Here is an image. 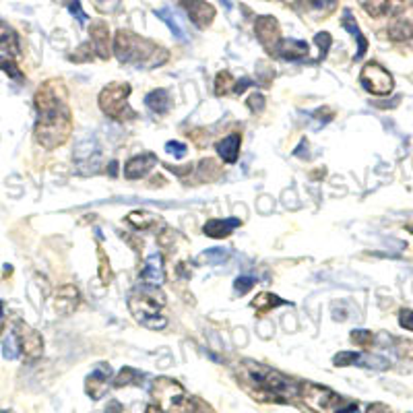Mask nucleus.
I'll return each instance as SVG.
<instances>
[{
    "mask_svg": "<svg viewBox=\"0 0 413 413\" xmlns=\"http://www.w3.org/2000/svg\"><path fill=\"white\" fill-rule=\"evenodd\" d=\"M38 124L36 141L43 149H56L71 137V112L67 106V91L62 81H48L36 93Z\"/></svg>",
    "mask_w": 413,
    "mask_h": 413,
    "instance_id": "1",
    "label": "nucleus"
},
{
    "mask_svg": "<svg viewBox=\"0 0 413 413\" xmlns=\"http://www.w3.org/2000/svg\"><path fill=\"white\" fill-rule=\"evenodd\" d=\"M114 54L120 62L135 65L139 69H153L168 60V52L149 39L139 38L133 32L120 29L114 39Z\"/></svg>",
    "mask_w": 413,
    "mask_h": 413,
    "instance_id": "2",
    "label": "nucleus"
},
{
    "mask_svg": "<svg viewBox=\"0 0 413 413\" xmlns=\"http://www.w3.org/2000/svg\"><path fill=\"white\" fill-rule=\"evenodd\" d=\"M151 393L159 401V409L163 413H198L196 401L190 399L182 384L172 378L155 380Z\"/></svg>",
    "mask_w": 413,
    "mask_h": 413,
    "instance_id": "3",
    "label": "nucleus"
},
{
    "mask_svg": "<svg viewBox=\"0 0 413 413\" xmlns=\"http://www.w3.org/2000/svg\"><path fill=\"white\" fill-rule=\"evenodd\" d=\"M157 290L159 287H149L147 285L145 292L135 294L130 298V304H128L133 316L141 325H145L147 329H155V331H159V329H163L168 325V320L159 314V308L163 306V294L157 292Z\"/></svg>",
    "mask_w": 413,
    "mask_h": 413,
    "instance_id": "4",
    "label": "nucleus"
},
{
    "mask_svg": "<svg viewBox=\"0 0 413 413\" xmlns=\"http://www.w3.org/2000/svg\"><path fill=\"white\" fill-rule=\"evenodd\" d=\"M246 370H248L250 380L273 399L283 401V399H290L298 393L296 384L290 378H285L283 374H279L266 366H261L257 362H246Z\"/></svg>",
    "mask_w": 413,
    "mask_h": 413,
    "instance_id": "5",
    "label": "nucleus"
},
{
    "mask_svg": "<svg viewBox=\"0 0 413 413\" xmlns=\"http://www.w3.org/2000/svg\"><path fill=\"white\" fill-rule=\"evenodd\" d=\"M302 399L308 407L320 413H353L358 405L353 401H347L335 395L331 388L318 386V384H304L300 388Z\"/></svg>",
    "mask_w": 413,
    "mask_h": 413,
    "instance_id": "6",
    "label": "nucleus"
},
{
    "mask_svg": "<svg viewBox=\"0 0 413 413\" xmlns=\"http://www.w3.org/2000/svg\"><path fill=\"white\" fill-rule=\"evenodd\" d=\"M130 95V85L128 83H112L106 89H102L100 93V108L104 110L106 116H110L114 120H130L137 118V112L126 104Z\"/></svg>",
    "mask_w": 413,
    "mask_h": 413,
    "instance_id": "7",
    "label": "nucleus"
},
{
    "mask_svg": "<svg viewBox=\"0 0 413 413\" xmlns=\"http://www.w3.org/2000/svg\"><path fill=\"white\" fill-rule=\"evenodd\" d=\"M360 83L362 87L368 91V93H374V95H388L395 87V81H393V75L376 65V62H368L364 69H362V75H360Z\"/></svg>",
    "mask_w": 413,
    "mask_h": 413,
    "instance_id": "8",
    "label": "nucleus"
},
{
    "mask_svg": "<svg viewBox=\"0 0 413 413\" xmlns=\"http://www.w3.org/2000/svg\"><path fill=\"white\" fill-rule=\"evenodd\" d=\"M388 36L395 41L413 38V0H405L393 15L388 23Z\"/></svg>",
    "mask_w": 413,
    "mask_h": 413,
    "instance_id": "9",
    "label": "nucleus"
},
{
    "mask_svg": "<svg viewBox=\"0 0 413 413\" xmlns=\"http://www.w3.org/2000/svg\"><path fill=\"white\" fill-rule=\"evenodd\" d=\"M255 32H257V38L261 41L264 50L269 54H277V48L281 43V32H279V23L275 17H259L257 19V25H255Z\"/></svg>",
    "mask_w": 413,
    "mask_h": 413,
    "instance_id": "10",
    "label": "nucleus"
},
{
    "mask_svg": "<svg viewBox=\"0 0 413 413\" xmlns=\"http://www.w3.org/2000/svg\"><path fill=\"white\" fill-rule=\"evenodd\" d=\"M17 343H19L21 351L29 360H36L43 351V339H41V335L36 329H32L29 325H25V323L17 325Z\"/></svg>",
    "mask_w": 413,
    "mask_h": 413,
    "instance_id": "11",
    "label": "nucleus"
},
{
    "mask_svg": "<svg viewBox=\"0 0 413 413\" xmlns=\"http://www.w3.org/2000/svg\"><path fill=\"white\" fill-rule=\"evenodd\" d=\"M182 6L187 8L190 21L201 29H207L215 19V8L205 0H182Z\"/></svg>",
    "mask_w": 413,
    "mask_h": 413,
    "instance_id": "12",
    "label": "nucleus"
},
{
    "mask_svg": "<svg viewBox=\"0 0 413 413\" xmlns=\"http://www.w3.org/2000/svg\"><path fill=\"white\" fill-rule=\"evenodd\" d=\"M112 376V368L108 364H100L85 380V391L91 399H102L108 391V382Z\"/></svg>",
    "mask_w": 413,
    "mask_h": 413,
    "instance_id": "13",
    "label": "nucleus"
},
{
    "mask_svg": "<svg viewBox=\"0 0 413 413\" xmlns=\"http://www.w3.org/2000/svg\"><path fill=\"white\" fill-rule=\"evenodd\" d=\"M157 163V157L153 153H141V155H135L126 161L124 165V176L128 180H139L143 176H147L153 165Z\"/></svg>",
    "mask_w": 413,
    "mask_h": 413,
    "instance_id": "14",
    "label": "nucleus"
},
{
    "mask_svg": "<svg viewBox=\"0 0 413 413\" xmlns=\"http://www.w3.org/2000/svg\"><path fill=\"white\" fill-rule=\"evenodd\" d=\"M141 281L149 287H159L163 283V259L159 252H153L145 259V266L141 271Z\"/></svg>",
    "mask_w": 413,
    "mask_h": 413,
    "instance_id": "15",
    "label": "nucleus"
},
{
    "mask_svg": "<svg viewBox=\"0 0 413 413\" xmlns=\"http://www.w3.org/2000/svg\"><path fill=\"white\" fill-rule=\"evenodd\" d=\"M81 294L75 285H62L54 296V310L56 314H73L79 306Z\"/></svg>",
    "mask_w": 413,
    "mask_h": 413,
    "instance_id": "16",
    "label": "nucleus"
},
{
    "mask_svg": "<svg viewBox=\"0 0 413 413\" xmlns=\"http://www.w3.org/2000/svg\"><path fill=\"white\" fill-rule=\"evenodd\" d=\"M91 34V43H93V50L102 56V58H110V29L104 21H97L91 25L89 29Z\"/></svg>",
    "mask_w": 413,
    "mask_h": 413,
    "instance_id": "17",
    "label": "nucleus"
},
{
    "mask_svg": "<svg viewBox=\"0 0 413 413\" xmlns=\"http://www.w3.org/2000/svg\"><path fill=\"white\" fill-rule=\"evenodd\" d=\"M341 25H343V29H345L347 34H351L353 39L358 41V54H356V60H360V58L366 54V50H368V39L364 38V34H362V29H360V25H358V21H356V17H353V13H351V11H345V13H343Z\"/></svg>",
    "mask_w": 413,
    "mask_h": 413,
    "instance_id": "18",
    "label": "nucleus"
},
{
    "mask_svg": "<svg viewBox=\"0 0 413 413\" xmlns=\"http://www.w3.org/2000/svg\"><path fill=\"white\" fill-rule=\"evenodd\" d=\"M240 219H236V217H229V219H209L205 227H203V231H205V236H209V238H215V240H219V238H227L236 227H240Z\"/></svg>",
    "mask_w": 413,
    "mask_h": 413,
    "instance_id": "19",
    "label": "nucleus"
},
{
    "mask_svg": "<svg viewBox=\"0 0 413 413\" xmlns=\"http://www.w3.org/2000/svg\"><path fill=\"white\" fill-rule=\"evenodd\" d=\"M308 52H310V48L302 39H281V43L277 48V54L283 56L285 60H300Z\"/></svg>",
    "mask_w": 413,
    "mask_h": 413,
    "instance_id": "20",
    "label": "nucleus"
},
{
    "mask_svg": "<svg viewBox=\"0 0 413 413\" xmlns=\"http://www.w3.org/2000/svg\"><path fill=\"white\" fill-rule=\"evenodd\" d=\"M240 145H242V137L240 135H229L224 141L217 143V153L226 163H236L238 155H240Z\"/></svg>",
    "mask_w": 413,
    "mask_h": 413,
    "instance_id": "21",
    "label": "nucleus"
},
{
    "mask_svg": "<svg viewBox=\"0 0 413 413\" xmlns=\"http://www.w3.org/2000/svg\"><path fill=\"white\" fill-rule=\"evenodd\" d=\"M0 48L8 54V56H17L19 54V38L15 34V29L0 21Z\"/></svg>",
    "mask_w": 413,
    "mask_h": 413,
    "instance_id": "22",
    "label": "nucleus"
},
{
    "mask_svg": "<svg viewBox=\"0 0 413 413\" xmlns=\"http://www.w3.org/2000/svg\"><path fill=\"white\" fill-rule=\"evenodd\" d=\"M155 15H157V17H159V19H161L168 27H170V32H172L176 38L182 39V41H187L188 39L187 29L182 27L180 19L174 15V11H172V8H168V6H165V8H159V11H155Z\"/></svg>",
    "mask_w": 413,
    "mask_h": 413,
    "instance_id": "23",
    "label": "nucleus"
},
{
    "mask_svg": "<svg viewBox=\"0 0 413 413\" xmlns=\"http://www.w3.org/2000/svg\"><path fill=\"white\" fill-rule=\"evenodd\" d=\"M145 104L149 106L153 112L165 114L172 108V97H170V93L165 89H155L145 97Z\"/></svg>",
    "mask_w": 413,
    "mask_h": 413,
    "instance_id": "24",
    "label": "nucleus"
},
{
    "mask_svg": "<svg viewBox=\"0 0 413 413\" xmlns=\"http://www.w3.org/2000/svg\"><path fill=\"white\" fill-rule=\"evenodd\" d=\"M337 8V0H306V13L314 19H323Z\"/></svg>",
    "mask_w": 413,
    "mask_h": 413,
    "instance_id": "25",
    "label": "nucleus"
},
{
    "mask_svg": "<svg viewBox=\"0 0 413 413\" xmlns=\"http://www.w3.org/2000/svg\"><path fill=\"white\" fill-rule=\"evenodd\" d=\"M285 302L281 300L279 296H275V294H269V292H264V294H259L255 302H252V306L259 310V312H269V310H273V308H277V306H283Z\"/></svg>",
    "mask_w": 413,
    "mask_h": 413,
    "instance_id": "26",
    "label": "nucleus"
},
{
    "mask_svg": "<svg viewBox=\"0 0 413 413\" xmlns=\"http://www.w3.org/2000/svg\"><path fill=\"white\" fill-rule=\"evenodd\" d=\"M198 176H201L203 182H207V180H217V178L222 176V170H219V165H217L213 159H205V161H201Z\"/></svg>",
    "mask_w": 413,
    "mask_h": 413,
    "instance_id": "27",
    "label": "nucleus"
},
{
    "mask_svg": "<svg viewBox=\"0 0 413 413\" xmlns=\"http://www.w3.org/2000/svg\"><path fill=\"white\" fill-rule=\"evenodd\" d=\"M388 2L391 0H360L362 8L370 15V17H382L388 11Z\"/></svg>",
    "mask_w": 413,
    "mask_h": 413,
    "instance_id": "28",
    "label": "nucleus"
},
{
    "mask_svg": "<svg viewBox=\"0 0 413 413\" xmlns=\"http://www.w3.org/2000/svg\"><path fill=\"white\" fill-rule=\"evenodd\" d=\"M128 224L135 226L137 229H149L155 224V215L151 213H143V211H135L128 215Z\"/></svg>",
    "mask_w": 413,
    "mask_h": 413,
    "instance_id": "29",
    "label": "nucleus"
},
{
    "mask_svg": "<svg viewBox=\"0 0 413 413\" xmlns=\"http://www.w3.org/2000/svg\"><path fill=\"white\" fill-rule=\"evenodd\" d=\"M141 378H143V374H141V372H137L135 368H122V370H120V374L116 376V380H114V386L137 384Z\"/></svg>",
    "mask_w": 413,
    "mask_h": 413,
    "instance_id": "30",
    "label": "nucleus"
},
{
    "mask_svg": "<svg viewBox=\"0 0 413 413\" xmlns=\"http://www.w3.org/2000/svg\"><path fill=\"white\" fill-rule=\"evenodd\" d=\"M233 85H236L233 76L229 75L227 71H222L217 75V79H215V95H226V93H229L233 89Z\"/></svg>",
    "mask_w": 413,
    "mask_h": 413,
    "instance_id": "31",
    "label": "nucleus"
},
{
    "mask_svg": "<svg viewBox=\"0 0 413 413\" xmlns=\"http://www.w3.org/2000/svg\"><path fill=\"white\" fill-rule=\"evenodd\" d=\"M97 259H100V281L104 285H108L112 281V266H110V261H108V257L102 248L97 250Z\"/></svg>",
    "mask_w": 413,
    "mask_h": 413,
    "instance_id": "32",
    "label": "nucleus"
},
{
    "mask_svg": "<svg viewBox=\"0 0 413 413\" xmlns=\"http://www.w3.org/2000/svg\"><path fill=\"white\" fill-rule=\"evenodd\" d=\"M227 259V250H222V248H213V250H207L203 252L194 263L203 264V263H222Z\"/></svg>",
    "mask_w": 413,
    "mask_h": 413,
    "instance_id": "33",
    "label": "nucleus"
},
{
    "mask_svg": "<svg viewBox=\"0 0 413 413\" xmlns=\"http://www.w3.org/2000/svg\"><path fill=\"white\" fill-rule=\"evenodd\" d=\"M335 366H349V364H356L360 362V353H353V351H341L335 356Z\"/></svg>",
    "mask_w": 413,
    "mask_h": 413,
    "instance_id": "34",
    "label": "nucleus"
},
{
    "mask_svg": "<svg viewBox=\"0 0 413 413\" xmlns=\"http://www.w3.org/2000/svg\"><path fill=\"white\" fill-rule=\"evenodd\" d=\"M91 52H93V50H91V43H83V46L75 52V56H71V60H73V62H89V60L93 58Z\"/></svg>",
    "mask_w": 413,
    "mask_h": 413,
    "instance_id": "35",
    "label": "nucleus"
},
{
    "mask_svg": "<svg viewBox=\"0 0 413 413\" xmlns=\"http://www.w3.org/2000/svg\"><path fill=\"white\" fill-rule=\"evenodd\" d=\"M314 41L320 46V58H325V56H327V52H329V48H331V43H333L331 34H327V32H320V34H316Z\"/></svg>",
    "mask_w": 413,
    "mask_h": 413,
    "instance_id": "36",
    "label": "nucleus"
},
{
    "mask_svg": "<svg viewBox=\"0 0 413 413\" xmlns=\"http://www.w3.org/2000/svg\"><path fill=\"white\" fill-rule=\"evenodd\" d=\"M351 341L358 343V345H362V347H368L374 341V335L370 331H353L351 333Z\"/></svg>",
    "mask_w": 413,
    "mask_h": 413,
    "instance_id": "37",
    "label": "nucleus"
},
{
    "mask_svg": "<svg viewBox=\"0 0 413 413\" xmlns=\"http://www.w3.org/2000/svg\"><path fill=\"white\" fill-rule=\"evenodd\" d=\"M255 285V277H248V275H244V277H238L236 279V283H233V287H236V292L238 294H246V292H250V287Z\"/></svg>",
    "mask_w": 413,
    "mask_h": 413,
    "instance_id": "38",
    "label": "nucleus"
},
{
    "mask_svg": "<svg viewBox=\"0 0 413 413\" xmlns=\"http://www.w3.org/2000/svg\"><path fill=\"white\" fill-rule=\"evenodd\" d=\"M0 69L6 73L8 76H13V79H21V73H19V69H17V65L11 60V58H0Z\"/></svg>",
    "mask_w": 413,
    "mask_h": 413,
    "instance_id": "39",
    "label": "nucleus"
},
{
    "mask_svg": "<svg viewBox=\"0 0 413 413\" xmlns=\"http://www.w3.org/2000/svg\"><path fill=\"white\" fill-rule=\"evenodd\" d=\"M91 2L100 13H114L120 4V0H91Z\"/></svg>",
    "mask_w": 413,
    "mask_h": 413,
    "instance_id": "40",
    "label": "nucleus"
},
{
    "mask_svg": "<svg viewBox=\"0 0 413 413\" xmlns=\"http://www.w3.org/2000/svg\"><path fill=\"white\" fill-rule=\"evenodd\" d=\"M165 151L170 153V155H174V157H184L187 155V145L184 143H180V141H170V143H165Z\"/></svg>",
    "mask_w": 413,
    "mask_h": 413,
    "instance_id": "41",
    "label": "nucleus"
},
{
    "mask_svg": "<svg viewBox=\"0 0 413 413\" xmlns=\"http://www.w3.org/2000/svg\"><path fill=\"white\" fill-rule=\"evenodd\" d=\"M67 6H69L71 15H73L75 19H79V23H85V21H87V15H85V11L81 8V2H79V0H69Z\"/></svg>",
    "mask_w": 413,
    "mask_h": 413,
    "instance_id": "42",
    "label": "nucleus"
},
{
    "mask_svg": "<svg viewBox=\"0 0 413 413\" xmlns=\"http://www.w3.org/2000/svg\"><path fill=\"white\" fill-rule=\"evenodd\" d=\"M248 108L252 110L255 114H259V112H263L264 110V97L261 95V93H252L250 97H248Z\"/></svg>",
    "mask_w": 413,
    "mask_h": 413,
    "instance_id": "43",
    "label": "nucleus"
},
{
    "mask_svg": "<svg viewBox=\"0 0 413 413\" xmlns=\"http://www.w3.org/2000/svg\"><path fill=\"white\" fill-rule=\"evenodd\" d=\"M399 323H401V327H403V329L413 331V310H401V314H399Z\"/></svg>",
    "mask_w": 413,
    "mask_h": 413,
    "instance_id": "44",
    "label": "nucleus"
},
{
    "mask_svg": "<svg viewBox=\"0 0 413 413\" xmlns=\"http://www.w3.org/2000/svg\"><path fill=\"white\" fill-rule=\"evenodd\" d=\"M250 85H252V81H250V79H242V81H238V83L233 85V91H236V93H242V91H246Z\"/></svg>",
    "mask_w": 413,
    "mask_h": 413,
    "instance_id": "45",
    "label": "nucleus"
},
{
    "mask_svg": "<svg viewBox=\"0 0 413 413\" xmlns=\"http://www.w3.org/2000/svg\"><path fill=\"white\" fill-rule=\"evenodd\" d=\"M366 413H393V412H391V407H386V405H382V403H374V405H370V407H368V412Z\"/></svg>",
    "mask_w": 413,
    "mask_h": 413,
    "instance_id": "46",
    "label": "nucleus"
},
{
    "mask_svg": "<svg viewBox=\"0 0 413 413\" xmlns=\"http://www.w3.org/2000/svg\"><path fill=\"white\" fill-rule=\"evenodd\" d=\"M106 413H124V407H122V405H120L118 401H112V403L108 405Z\"/></svg>",
    "mask_w": 413,
    "mask_h": 413,
    "instance_id": "47",
    "label": "nucleus"
},
{
    "mask_svg": "<svg viewBox=\"0 0 413 413\" xmlns=\"http://www.w3.org/2000/svg\"><path fill=\"white\" fill-rule=\"evenodd\" d=\"M2 312H4V304L0 302V333L4 331V314Z\"/></svg>",
    "mask_w": 413,
    "mask_h": 413,
    "instance_id": "48",
    "label": "nucleus"
},
{
    "mask_svg": "<svg viewBox=\"0 0 413 413\" xmlns=\"http://www.w3.org/2000/svg\"><path fill=\"white\" fill-rule=\"evenodd\" d=\"M145 413H163V412H161V409H159L157 405H149V407H147V412H145Z\"/></svg>",
    "mask_w": 413,
    "mask_h": 413,
    "instance_id": "49",
    "label": "nucleus"
},
{
    "mask_svg": "<svg viewBox=\"0 0 413 413\" xmlns=\"http://www.w3.org/2000/svg\"><path fill=\"white\" fill-rule=\"evenodd\" d=\"M283 2H298V0H283Z\"/></svg>",
    "mask_w": 413,
    "mask_h": 413,
    "instance_id": "50",
    "label": "nucleus"
},
{
    "mask_svg": "<svg viewBox=\"0 0 413 413\" xmlns=\"http://www.w3.org/2000/svg\"><path fill=\"white\" fill-rule=\"evenodd\" d=\"M0 413H6V412H0Z\"/></svg>",
    "mask_w": 413,
    "mask_h": 413,
    "instance_id": "51",
    "label": "nucleus"
}]
</instances>
